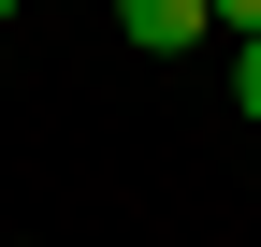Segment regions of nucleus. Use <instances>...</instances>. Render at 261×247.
<instances>
[{
	"instance_id": "3",
	"label": "nucleus",
	"mask_w": 261,
	"mask_h": 247,
	"mask_svg": "<svg viewBox=\"0 0 261 247\" xmlns=\"http://www.w3.org/2000/svg\"><path fill=\"white\" fill-rule=\"evenodd\" d=\"M203 15H232V44H247V29H261V0H203Z\"/></svg>"
},
{
	"instance_id": "2",
	"label": "nucleus",
	"mask_w": 261,
	"mask_h": 247,
	"mask_svg": "<svg viewBox=\"0 0 261 247\" xmlns=\"http://www.w3.org/2000/svg\"><path fill=\"white\" fill-rule=\"evenodd\" d=\"M232 102L261 116V29H247V44H232Z\"/></svg>"
},
{
	"instance_id": "4",
	"label": "nucleus",
	"mask_w": 261,
	"mask_h": 247,
	"mask_svg": "<svg viewBox=\"0 0 261 247\" xmlns=\"http://www.w3.org/2000/svg\"><path fill=\"white\" fill-rule=\"evenodd\" d=\"M0 15H15V0H0Z\"/></svg>"
},
{
	"instance_id": "1",
	"label": "nucleus",
	"mask_w": 261,
	"mask_h": 247,
	"mask_svg": "<svg viewBox=\"0 0 261 247\" xmlns=\"http://www.w3.org/2000/svg\"><path fill=\"white\" fill-rule=\"evenodd\" d=\"M116 29H130V58H189V44H203V0H116Z\"/></svg>"
}]
</instances>
